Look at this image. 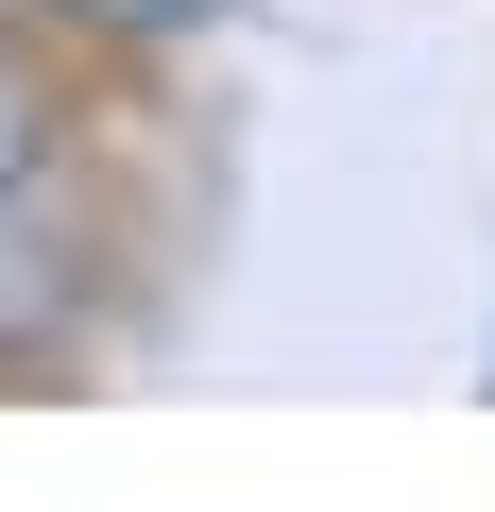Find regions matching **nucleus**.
I'll use <instances>...</instances> for the list:
<instances>
[{"label":"nucleus","mask_w":495,"mask_h":512,"mask_svg":"<svg viewBox=\"0 0 495 512\" xmlns=\"http://www.w3.org/2000/svg\"><path fill=\"white\" fill-rule=\"evenodd\" d=\"M86 308V239L35 205V188H0V359H18V342H52Z\"/></svg>","instance_id":"f257e3e1"},{"label":"nucleus","mask_w":495,"mask_h":512,"mask_svg":"<svg viewBox=\"0 0 495 512\" xmlns=\"http://www.w3.org/2000/svg\"><path fill=\"white\" fill-rule=\"evenodd\" d=\"M69 35H120V52H171V35H205L222 0H52Z\"/></svg>","instance_id":"f03ea898"},{"label":"nucleus","mask_w":495,"mask_h":512,"mask_svg":"<svg viewBox=\"0 0 495 512\" xmlns=\"http://www.w3.org/2000/svg\"><path fill=\"white\" fill-rule=\"evenodd\" d=\"M0 188H35V86L0 69Z\"/></svg>","instance_id":"7ed1b4c3"}]
</instances>
